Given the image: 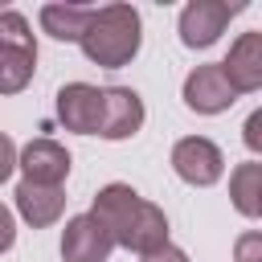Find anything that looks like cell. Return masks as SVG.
Returning <instances> with one entry per match:
<instances>
[{"label": "cell", "instance_id": "5b68a950", "mask_svg": "<svg viewBox=\"0 0 262 262\" xmlns=\"http://www.w3.org/2000/svg\"><path fill=\"white\" fill-rule=\"evenodd\" d=\"M237 4H225V0H188L180 8V20H176V33L188 49H209L221 41L225 25L233 20Z\"/></svg>", "mask_w": 262, "mask_h": 262}, {"label": "cell", "instance_id": "7c38bea8", "mask_svg": "<svg viewBox=\"0 0 262 262\" xmlns=\"http://www.w3.org/2000/svg\"><path fill=\"white\" fill-rule=\"evenodd\" d=\"M12 196H16V213H20V221L33 225V229H49V225H57L61 213H66V192H61V188H49V184L20 180Z\"/></svg>", "mask_w": 262, "mask_h": 262}, {"label": "cell", "instance_id": "9c48e42d", "mask_svg": "<svg viewBox=\"0 0 262 262\" xmlns=\"http://www.w3.org/2000/svg\"><path fill=\"white\" fill-rule=\"evenodd\" d=\"M70 151L57 143V139H29L20 147V180H33V184H49V188H61L66 176H70Z\"/></svg>", "mask_w": 262, "mask_h": 262}, {"label": "cell", "instance_id": "2e32d148", "mask_svg": "<svg viewBox=\"0 0 262 262\" xmlns=\"http://www.w3.org/2000/svg\"><path fill=\"white\" fill-rule=\"evenodd\" d=\"M242 143H246L254 156H262V106L246 115V123H242Z\"/></svg>", "mask_w": 262, "mask_h": 262}, {"label": "cell", "instance_id": "ffe728a7", "mask_svg": "<svg viewBox=\"0 0 262 262\" xmlns=\"http://www.w3.org/2000/svg\"><path fill=\"white\" fill-rule=\"evenodd\" d=\"M258 217H262V201H258Z\"/></svg>", "mask_w": 262, "mask_h": 262}, {"label": "cell", "instance_id": "3957f363", "mask_svg": "<svg viewBox=\"0 0 262 262\" xmlns=\"http://www.w3.org/2000/svg\"><path fill=\"white\" fill-rule=\"evenodd\" d=\"M37 74V37L25 12H0V94H20Z\"/></svg>", "mask_w": 262, "mask_h": 262}, {"label": "cell", "instance_id": "277c9868", "mask_svg": "<svg viewBox=\"0 0 262 262\" xmlns=\"http://www.w3.org/2000/svg\"><path fill=\"white\" fill-rule=\"evenodd\" d=\"M168 164H172V172H176L184 184H192V188H213V184L225 176V156H221V147H217L213 139H205V135H184V139H176Z\"/></svg>", "mask_w": 262, "mask_h": 262}, {"label": "cell", "instance_id": "4fadbf2b", "mask_svg": "<svg viewBox=\"0 0 262 262\" xmlns=\"http://www.w3.org/2000/svg\"><path fill=\"white\" fill-rule=\"evenodd\" d=\"M90 12L86 4H74V0H53V4H41L37 20H41V33H49L53 41H82L86 25H90Z\"/></svg>", "mask_w": 262, "mask_h": 262}, {"label": "cell", "instance_id": "5bb4252c", "mask_svg": "<svg viewBox=\"0 0 262 262\" xmlns=\"http://www.w3.org/2000/svg\"><path fill=\"white\" fill-rule=\"evenodd\" d=\"M229 201L242 217H258L262 201V160H246L229 172Z\"/></svg>", "mask_w": 262, "mask_h": 262}, {"label": "cell", "instance_id": "ba28073f", "mask_svg": "<svg viewBox=\"0 0 262 262\" xmlns=\"http://www.w3.org/2000/svg\"><path fill=\"white\" fill-rule=\"evenodd\" d=\"M115 250V237L94 213H78L61 229V258L66 262H106Z\"/></svg>", "mask_w": 262, "mask_h": 262}, {"label": "cell", "instance_id": "d6986e66", "mask_svg": "<svg viewBox=\"0 0 262 262\" xmlns=\"http://www.w3.org/2000/svg\"><path fill=\"white\" fill-rule=\"evenodd\" d=\"M139 262H188V254H184L180 246H172V242H168V246H160V250H151V254H143Z\"/></svg>", "mask_w": 262, "mask_h": 262}, {"label": "cell", "instance_id": "8fae6325", "mask_svg": "<svg viewBox=\"0 0 262 262\" xmlns=\"http://www.w3.org/2000/svg\"><path fill=\"white\" fill-rule=\"evenodd\" d=\"M221 70H225V78H229V86H233L237 94L262 90V33H258V29H254V33H242V37L229 45Z\"/></svg>", "mask_w": 262, "mask_h": 262}, {"label": "cell", "instance_id": "52a82bcc", "mask_svg": "<svg viewBox=\"0 0 262 262\" xmlns=\"http://www.w3.org/2000/svg\"><path fill=\"white\" fill-rule=\"evenodd\" d=\"M57 119L74 135H98L102 131V86L66 82L57 90Z\"/></svg>", "mask_w": 262, "mask_h": 262}, {"label": "cell", "instance_id": "ac0fdd59", "mask_svg": "<svg viewBox=\"0 0 262 262\" xmlns=\"http://www.w3.org/2000/svg\"><path fill=\"white\" fill-rule=\"evenodd\" d=\"M12 242H16V217L8 205H0V254H8Z\"/></svg>", "mask_w": 262, "mask_h": 262}, {"label": "cell", "instance_id": "e0dca14e", "mask_svg": "<svg viewBox=\"0 0 262 262\" xmlns=\"http://www.w3.org/2000/svg\"><path fill=\"white\" fill-rule=\"evenodd\" d=\"M16 160H20L16 143H12V139H8L4 131H0V184H4V180H8L12 172H16Z\"/></svg>", "mask_w": 262, "mask_h": 262}, {"label": "cell", "instance_id": "9a60e30c", "mask_svg": "<svg viewBox=\"0 0 262 262\" xmlns=\"http://www.w3.org/2000/svg\"><path fill=\"white\" fill-rule=\"evenodd\" d=\"M233 262H262V229H246L233 242Z\"/></svg>", "mask_w": 262, "mask_h": 262}, {"label": "cell", "instance_id": "7a4b0ae2", "mask_svg": "<svg viewBox=\"0 0 262 262\" xmlns=\"http://www.w3.org/2000/svg\"><path fill=\"white\" fill-rule=\"evenodd\" d=\"M78 45H82L86 61H94L102 70H123L135 61V53L143 45V20L131 4H102L90 12V25Z\"/></svg>", "mask_w": 262, "mask_h": 262}, {"label": "cell", "instance_id": "6da1fadb", "mask_svg": "<svg viewBox=\"0 0 262 262\" xmlns=\"http://www.w3.org/2000/svg\"><path fill=\"white\" fill-rule=\"evenodd\" d=\"M90 213L106 225V233L115 237V246L131 250V254H151L160 246H168V217L160 205H151L147 196H139L131 184H102L94 192Z\"/></svg>", "mask_w": 262, "mask_h": 262}, {"label": "cell", "instance_id": "8992f818", "mask_svg": "<svg viewBox=\"0 0 262 262\" xmlns=\"http://www.w3.org/2000/svg\"><path fill=\"white\" fill-rule=\"evenodd\" d=\"M180 98H184V106L196 111V115H221V111H229V106L237 102V90L229 86L221 61H209V66L188 70V78H184V86H180Z\"/></svg>", "mask_w": 262, "mask_h": 262}, {"label": "cell", "instance_id": "30bf717a", "mask_svg": "<svg viewBox=\"0 0 262 262\" xmlns=\"http://www.w3.org/2000/svg\"><path fill=\"white\" fill-rule=\"evenodd\" d=\"M143 127V98L131 86H102V139L119 143Z\"/></svg>", "mask_w": 262, "mask_h": 262}]
</instances>
